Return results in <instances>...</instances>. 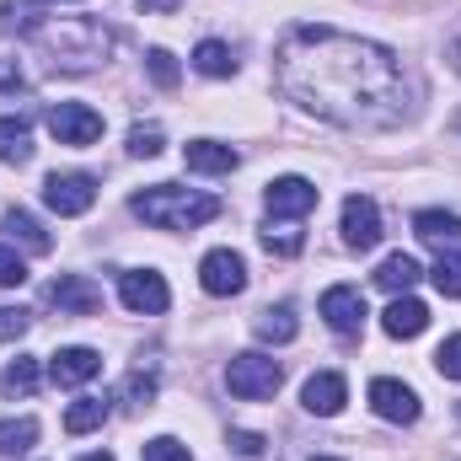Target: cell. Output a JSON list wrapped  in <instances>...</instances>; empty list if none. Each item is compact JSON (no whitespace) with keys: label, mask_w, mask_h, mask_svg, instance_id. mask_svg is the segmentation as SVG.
Here are the masks:
<instances>
[{"label":"cell","mask_w":461,"mask_h":461,"mask_svg":"<svg viewBox=\"0 0 461 461\" xmlns=\"http://www.w3.org/2000/svg\"><path fill=\"white\" fill-rule=\"evenodd\" d=\"M279 92L339 129H392L408 113V81L386 43L333 32V27H290L274 49Z\"/></svg>","instance_id":"cell-1"},{"label":"cell","mask_w":461,"mask_h":461,"mask_svg":"<svg viewBox=\"0 0 461 461\" xmlns=\"http://www.w3.org/2000/svg\"><path fill=\"white\" fill-rule=\"evenodd\" d=\"M381 328H386L392 339H419V333L429 328V306L413 301V295H397V301L381 312Z\"/></svg>","instance_id":"cell-16"},{"label":"cell","mask_w":461,"mask_h":461,"mask_svg":"<svg viewBox=\"0 0 461 461\" xmlns=\"http://www.w3.org/2000/svg\"><path fill=\"white\" fill-rule=\"evenodd\" d=\"M32 328V317L22 312V306H0V344H11V339H22Z\"/></svg>","instance_id":"cell-34"},{"label":"cell","mask_w":461,"mask_h":461,"mask_svg":"<svg viewBox=\"0 0 461 461\" xmlns=\"http://www.w3.org/2000/svg\"><path fill=\"white\" fill-rule=\"evenodd\" d=\"M451 65H456V70H461V38H456V43H451Z\"/></svg>","instance_id":"cell-40"},{"label":"cell","mask_w":461,"mask_h":461,"mask_svg":"<svg viewBox=\"0 0 461 461\" xmlns=\"http://www.w3.org/2000/svg\"><path fill=\"white\" fill-rule=\"evenodd\" d=\"M312 461H333V456H312Z\"/></svg>","instance_id":"cell-42"},{"label":"cell","mask_w":461,"mask_h":461,"mask_svg":"<svg viewBox=\"0 0 461 461\" xmlns=\"http://www.w3.org/2000/svg\"><path fill=\"white\" fill-rule=\"evenodd\" d=\"M263 247H268L274 258H295V252L306 247V236L295 226H274V221H268V226H263Z\"/></svg>","instance_id":"cell-27"},{"label":"cell","mask_w":461,"mask_h":461,"mask_svg":"<svg viewBox=\"0 0 461 461\" xmlns=\"http://www.w3.org/2000/svg\"><path fill=\"white\" fill-rule=\"evenodd\" d=\"M413 236H419V241H435V247L461 241V215H446V210H419V215H413Z\"/></svg>","instance_id":"cell-21"},{"label":"cell","mask_w":461,"mask_h":461,"mask_svg":"<svg viewBox=\"0 0 461 461\" xmlns=\"http://www.w3.org/2000/svg\"><path fill=\"white\" fill-rule=\"evenodd\" d=\"M27 43L49 59V70H65V76H86L108 59L113 49V32L92 16H49V22H27L22 27Z\"/></svg>","instance_id":"cell-2"},{"label":"cell","mask_w":461,"mask_h":461,"mask_svg":"<svg viewBox=\"0 0 461 461\" xmlns=\"http://www.w3.org/2000/svg\"><path fill=\"white\" fill-rule=\"evenodd\" d=\"M5 86H22V70H0V92Z\"/></svg>","instance_id":"cell-39"},{"label":"cell","mask_w":461,"mask_h":461,"mask_svg":"<svg viewBox=\"0 0 461 461\" xmlns=\"http://www.w3.org/2000/svg\"><path fill=\"white\" fill-rule=\"evenodd\" d=\"M435 290L451 295V301H461V252H440V263H435Z\"/></svg>","instance_id":"cell-29"},{"label":"cell","mask_w":461,"mask_h":461,"mask_svg":"<svg viewBox=\"0 0 461 461\" xmlns=\"http://www.w3.org/2000/svg\"><path fill=\"white\" fill-rule=\"evenodd\" d=\"M49 134L59 140V145H92V140H103V113L97 108H86V103H59V108H49Z\"/></svg>","instance_id":"cell-7"},{"label":"cell","mask_w":461,"mask_h":461,"mask_svg":"<svg viewBox=\"0 0 461 461\" xmlns=\"http://www.w3.org/2000/svg\"><path fill=\"white\" fill-rule=\"evenodd\" d=\"M140 461H194V456H188V446H183V440L156 435V440H145V446H140Z\"/></svg>","instance_id":"cell-30"},{"label":"cell","mask_w":461,"mask_h":461,"mask_svg":"<svg viewBox=\"0 0 461 461\" xmlns=\"http://www.w3.org/2000/svg\"><path fill=\"white\" fill-rule=\"evenodd\" d=\"M230 451H236V456H263V451H268V440H263V435H252V429H230Z\"/></svg>","instance_id":"cell-36"},{"label":"cell","mask_w":461,"mask_h":461,"mask_svg":"<svg viewBox=\"0 0 461 461\" xmlns=\"http://www.w3.org/2000/svg\"><path fill=\"white\" fill-rule=\"evenodd\" d=\"M226 204L215 194H199V188H177V183H156L145 194H134V215L156 230H194L210 226Z\"/></svg>","instance_id":"cell-3"},{"label":"cell","mask_w":461,"mask_h":461,"mask_svg":"<svg viewBox=\"0 0 461 461\" xmlns=\"http://www.w3.org/2000/svg\"><path fill=\"white\" fill-rule=\"evenodd\" d=\"M183 161H188L194 172H230L241 156H236L230 145H221V140H188V145H183Z\"/></svg>","instance_id":"cell-17"},{"label":"cell","mask_w":461,"mask_h":461,"mask_svg":"<svg viewBox=\"0 0 461 461\" xmlns=\"http://www.w3.org/2000/svg\"><path fill=\"white\" fill-rule=\"evenodd\" d=\"M22 279H27V263H22L11 247H0V290H16Z\"/></svg>","instance_id":"cell-35"},{"label":"cell","mask_w":461,"mask_h":461,"mask_svg":"<svg viewBox=\"0 0 461 461\" xmlns=\"http://www.w3.org/2000/svg\"><path fill=\"white\" fill-rule=\"evenodd\" d=\"M32 392H38V359L32 354H16L0 370V397H32Z\"/></svg>","instance_id":"cell-23"},{"label":"cell","mask_w":461,"mask_h":461,"mask_svg":"<svg viewBox=\"0 0 461 461\" xmlns=\"http://www.w3.org/2000/svg\"><path fill=\"white\" fill-rule=\"evenodd\" d=\"M456 134H461V118H456Z\"/></svg>","instance_id":"cell-43"},{"label":"cell","mask_w":461,"mask_h":461,"mask_svg":"<svg viewBox=\"0 0 461 461\" xmlns=\"http://www.w3.org/2000/svg\"><path fill=\"white\" fill-rule=\"evenodd\" d=\"M348 386L339 370H322V375H312L306 381V392H301V402H306V413H317V419H333L339 408H344Z\"/></svg>","instance_id":"cell-15"},{"label":"cell","mask_w":461,"mask_h":461,"mask_svg":"<svg viewBox=\"0 0 461 461\" xmlns=\"http://www.w3.org/2000/svg\"><path fill=\"white\" fill-rule=\"evenodd\" d=\"M32 5H43V0H5V27H22Z\"/></svg>","instance_id":"cell-37"},{"label":"cell","mask_w":461,"mask_h":461,"mask_svg":"<svg viewBox=\"0 0 461 461\" xmlns=\"http://www.w3.org/2000/svg\"><path fill=\"white\" fill-rule=\"evenodd\" d=\"M150 397H156V375H140V370H134V375L123 381V402H129V408H150Z\"/></svg>","instance_id":"cell-32"},{"label":"cell","mask_w":461,"mask_h":461,"mask_svg":"<svg viewBox=\"0 0 461 461\" xmlns=\"http://www.w3.org/2000/svg\"><path fill=\"white\" fill-rule=\"evenodd\" d=\"M140 5H145V11H156V16H167V11H177L183 0H140Z\"/></svg>","instance_id":"cell-38"},{"label":"cell","mask_w":461,"mask_h":461,"mask_svg":"<svg viewBox=\"0 0 461 461\" xmlns=\"http://www.w3.org/2000/svg\"><path fill=\"white\" fill-rule=\"evenodd\" d=\"M322 317H328V328L339 333V339H359V328H365V295L354 290V285H333L328 295H322Z\"/></svg>","instance_id":"cell-11"},{"label":"cell","mask_w":461,"mask_h":461,"mask_svg":"<svg viewBox=\"0 0 461 461\" xmlns=\"http://www.w3.org/2000/svg\"><path fill=\"white\" fill-rule=\"evenodd\" d=\"M263 199H268V215H279V221H301V215H312L317 210V183H306V177H274L268 188H263Z\"/></svg>","instance_id":"cell-8"},{"label":"cell","mask_w":461,"mask_h":461,"mask_svg":"<svg viewBox=\"0 0 461 461\" xmlns=\"http://www.w3.org/2000/svg\"><path fill=\"white\" fill-rule=\"evenodd\" d=\"M118 301H123L134 317H161V312L172 306V290H167V279H161L156 268H129V274L118 279Z\"/></svg>","instance_id":"cell-6"},{"label":"cell","mask_w":461,"mask_h":461,"mask_svg":"<svg viewBox=\"0 0 461 461\" xmlns=\"http://www.w3.org/2000/svg\"><path fill=\"white\" fill-rule=\"evenodd\" d=\"M199 285H204L210 295H241V290H247V263H241V252H230V247L204 252V263H199Z\"/></svg>","instance_id":"cell-9"},{"label":"cell","mask_w":461,"mask_h":461,"mask_svg":"<svg viewBox=\"0 0 461 461\" xmlns=\"http://www.w3.org/2000/svg\"><path fill=\"white\" fill-rule=\"evenodd\" d=\"M81 461H113V456L108 451H92V456H81Z\"/></svg>","instance_id":"cell-41"},{"label":"cell","mask_w":461,"mask_h":461,"mask_svg":"<svg viewBox=\"0 0 461 461\" xmlns=\"http://www.w3.org/2000/svg\"><path fill=\"white\" fill-rule=\"evenodd\" d=\"M419 279H424V268H419V258H408V252H392V258L375 268V285L392 290V295H408Z\"/></svg>","instance_id":"cell-18"},{"label":"cell","mask_w":461,"mask_h":461,"mask_svg":"<svg viewBox=\"0 0 461 461\" xmlns=\"http://www.w3.org/2000/svg\"><path fill=\"white\" fill-rule=\"evenodd\" d=\"M145 70H150V81H156L161 92H172V86L183 81V70H177V59H172L167 49H150V54H145Z\"/></svg>","instance_id":"cell-28"},{"label":"cell","mask_w":461,"mask_h":461,"mask_svg":"<svg viewBox=\"0 0 461 461\" xmlns=\"http://www.w3.org/2000/svg\"><path fill=\"white\" fill-rule=\"evenodd\" d=\"M0 230H5L11 241H22L27 252H49V247H54V241H49V230L38 226L27 210H5V215H0Z\"/></svg>","instance_id":"cell-22"},{"label":"cell","mask_w":461,"mask_h":461,"mask_svg":"<svg viewBox=\"0 0 461 461\" xmlns=\"http://www.w3.org/2000/svg\"><path fill=\"white\" fill-rule=\"evenodd\" d=\"M279 381H285V365L268 359V354H236V359L226 365V392L230 397H241V402H263V397H274Z\"/></svg>","instance_id":"cell-4"},{"label":"cell","mask_w":461,"mask_h":461,"mask_svg":"<svg viewBox=\"0 0 461 461\" xmlns=\"http://www.w3.org/2000/svg\"><path fill=\"white\" fill-rule=\"evenodd\" d=\"M49 301L59 306V317H97L103 312V290L86 274H59L49 285Z\"/></svg>","instance_id":"cell-10"},{"label":"cell","mask_w":461,"mask_h":461,"mask_svg":"<svg viewBox=\"0 0 461 461\" xmlns=\"http://www.w3.org/2000/svg\"><path fill=\"white\" fill-rule=\"evenodd\" d=\"M38 446V419H5L0 424V456H22Z\"/></svg>","instance_id":"cell-26"},{"label":"cell","mask_w":461,"mask_h":461,"mask_svg":"<svg viewBox=\"0 0 461 461\" xmlns=\"http://www.w3.org/2000/svg\"><path fill=\"white\" fill-rule=\"evenodd\" d=\"M252 333H258L263 344H290V339L301 333V322H295V306H268V312H258Z\"/></svg>","instance_id":"cell-19"},{"label":"cell","mask_w":461,"mask_h":461,"mask_svg":"<svg viewBox=\"0 0 461 461\" xmlns=\"http://www.w3.org/2000/svg\"><path fill=\"white\" fill-rule=\"evenodd\" d=\"M435 370H440L446 381H461V333H456V339H446V344L435 348Z\"/></svg>","instance_id":"cell-33"},{"label":"cell","mask_w":461,"mask_h":461,"mask_svg":"<svg viewBox=\"0 0 461 461\" xmlns=\"http://www.w3.org/2000/svg\"><path fill=\"white\" fill-rule=\"evenodd\" d=\"M194 70H199V76H215V81H226L230 70H236V54H230L221 38H204V43L194 49Z\"/></svg>","instance_id":"cell-24"},{"label":"cell","mask_w":461,"mask_h":461,"mask_svg":"<svg viewBox=\"0 0 461 461\" xmlns=\"http://www.w3.org/2000/svg\"><path fill=\"white\" fill-rule=\"evenodd\" d=\"M0 161L5 167L32 161V129H27V118H0Z\"/></svg>","instance_id":"cell-20"},{"label":"cell","mask_w":461,"mask_h":461,"mask_svg":"<svg viewBox=\"0 0 461 461\" xmlns=\"http://www.w3.org/2000/svg\"><path fill=\"white\" fill-rule=\"evenodd\" d=\"M161 129H145V123H134L129 129V156H161Z\"/></svg>","instance_id":"cell-31"},{"label":"cell","mask_w":461,"mask_h":461,"mask_svg":"<svg viewBox=\"0 0 461 461\" xmlns=\"http://www.w3.org/2000/svg\"><path fill=\"white\" fill-rule=\"evenodd\" d=\"M103 419H108V402L103 397H81V402H70L65 429L70 435H92V429H103Z\"/></svg>","instance_id":"cell-25"},{"label":"cell","mask_w":461,"mask_h":461,"mask_svg":"<svg viewBox=\"0 0 461 461\" xmlns=\"http://www.w3.org/2000/svg\"><path fill=\"white\" fill-rule=\"evenodd\" d=\"M43 204L54 215H65V221H76V215H86L97 204V177L92 172H54L43 183Z\"/></svg>","instance_id":"cell-5"},{"label":"cell","mask_w":461,"mask_h":461,"mask_svg":"<svg viewBox=\"0 0 461 461\" xmlns=\"http://www.w3.org/2000/svg\"><path fill=\"white\" fill-rule=\"evenodd\" d=\"M344 241L354 252H370L381 241V210H375V199H365V194H348L344 199Z\"/></svg>","instance_id":"cell-13"},{"label":"cell","mask_w":461,"mask_h":461,"mask_svg":"<svg viewBox=\"0 0 461 461\" xmlns=\"http://www.w3.org/2000/svg\"><path fill=\"white\" fill-rule=\"evenodd\" d=\"M92 375H103V354L97 348H59L54 359H49V381L54 386H81V381H92Z\"/></svg>","instance_id":"cell-14"},{"label":"cell","mask_w":461,"mask_h":461,"mask_svg":"<svg viewBox=\"0 0 461 461\" xmlns=\"http://www.w3.org/2000/svg\"><path fill=\"white\" fill-rule=\"evenodd\" d=\"M370 408H375L386 424H419V392L402 386V381H392V375L370 381Z\"/></svg>","instance_id":"cell-12"}]
</instances>
